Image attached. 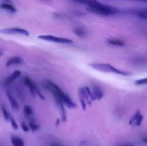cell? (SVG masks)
<instances>
[{
	"mask_svg": "<svg viewBox=\"0 0 147 146\" xmlns=\"http://www.w3.org/2000/svg\"><path fill=\"white\" fill-rule=\"evenodd\" d=\"M42 86L45 89L53 94V97H57L61 100L64 105L70 109H74L77 107L76 104L71 100V98L66 93H65L57 84L52 81L49 80H44L42 81Z\"/></svg>",
	"mask_w": 147,
	"mask_h": 146,
	"instance_id": "6da1fadb",
	"label": "cell"
},
{
	"mask_svg": "<svg viewBox=\"0 0 147 146\" xmlns=\"http://www.w3.org/2000/svg\"><path fill=\"white\" fill-rule=\"evenodd\" d=\"M87 10L93 14H98L101 16H110L118 14L121 12L120 9L113 6L107 5L99 2L93 7H87Z\"/></svg>",
	"mask_w": 147,
	"mask_h": 146,
	"instance_id": "7a4b0ae2",
	"label": "cell"
},
{
	"mask_svg": "<svg viewBox=\"0 0 147 146\" xmlns=\"http://www.w3.org/2000/svg\"><path fill=\"white\" fill-rule=\"evenodd\" d=\"M89 66L92 67L94 70H98L100 72H112L115 74H119L122 76H130L132 75V72L127 71H122L119 70L116 67H113L110 64H106V63H90Z\"/></svg>",
	"mask_w": 147,
	"mask_h": 146,
	"instance_id": "3957f363",
	"label": "cell"
},
{
	"mask_svg": "<svg viewBox=\"0 0 147 146\" xmlns=\"http://www.w3.org/2000/svg\"><path fill=\"white\" fill-rule=\"evenodd\" d=\"M23 82H24V84H25V85L29 88L32 95L34 96L35 94H37L38 97H40V99H42V100H45L44 96L42 95V94L41 92L40 91V90L37 88L35 83H34V82L30 78V77H27V76L24 77H23Z\"/></svg>",
	"mask_w": 147,
	"mask_h": 146,
	"instance_id": "277c9868",
	"label": "cell"
},
{
	"mask_svg": "<svg viewBox=\"0 0 147 146\" xmlns=\"http://www.w3.org/2000/svg\"><path fill=\"white\" fill-rule=\"evenodd\" d=\"M38 39L45 40V41L53 42L60 43V44H72L73 41L70 39L65 38V37H57V36L53 35H40L38 36Z\"/></svg>",
	"mask_w": 147,
	"mask_h": 146,
	"instance_id": "5b68a950",
	"label": "cell"
},
{
	"mask_svg": "<svg viewBox=\"0 0 147 146\" xmlns=\"http://www.w3.org/2000/svg\"><path fill=\"white\" fill-rule=\"evenodd\" d=\"M123 13L127 14L136 16L142 19H147V9L146 8H133L129 9L123 11Z\"/></svg>",
	"mask_w": 147,
	"mask_h": 146,
	"instance_id": "8992f818",
	"label": "cell"
},
{
	"mask_svg": "<svg viewBox=\"0 0 147 146\" xmlns=\"http://www.w3.org/2000/svg\"><path fill=\"white\" fill-rule=\"evenodd\" d=\"M0 34H19V35L29 36L30 32L27 30L20 27H11V28H6L0 29Z\"/></svg>",
	"mask_w": 147,
	"mask_h": 146,
	"instance_id": "52a82bcc",
	"label": "cell"
},
{
	"mask_svg": "<svg viewBox=\"0 0 147 146\" xmlns=\"http://www.w3.org/2000/svg\"><path fill=\"white\" fill-rule=\"evenodd\" d=\"M79 97H82L86 100V102L88 103V104H91L93 101L94 100L93 99V94L92 92L90 91V88L88 87H82L79 90Z\"/></svg>",
	"mask_w": 147,
	"mask_h": 146,
	"instance_id": "ba28073f",
	"label": "cell"
},
{
	"mask_svg": "<svg viewBox=\"0 0 147 146\" xmlns=\"http://www.w3.org/2000/svg\"><path fill=\"white\" fill-rule=\"evenodd\" d=\"M55 100L56 101V104H57V107L59 109V111L60 113V115H61L62 120L63 122H65L67 120V115H66V112H65V105L63 103V102L61 101V100L58 98L57 97H54Z\"/></svg>",
	"mask_w": 147,
	"mask_h": 146,
	"instance_id": "9c48e42d",
	"label": "cell"
},
{
	"mask_svg": "<svg viewBox=\"0 0 147 146\" xmlns=\"http://www.w3.org/2000/svg\"><path fill=\"white\" fill-rule=\"evenodd\" d=\"M23 59L21 57L19 56H14V57H10L8 59L6 62V66L7 67H10L12 65H18V64H21L23 62Z\"/></svg>",
	"mask_w": 147,
	"mask_h": 146,
	"instance_id": "30bf717a",
	"label": "cell"
},
{
	"mask_svg": "<svg viewBox=\"0 0 147 146\" xmlns=\"http://www.w3.org/2000/svg\"><path fill=\"white\" fill-rule=\"evenodd\" d=\"M93 99L95 100H101L103 97V92L102 89L97 84L93 85Z\"/></svg>",
	"mask_w": 147,
	"mask_h": 146,
	"instance_id": "8fae6325",
	"label": "cell"
},
{
	"mask_svg": "<svg viewBox=\"0 0 147 146\" xmlns=\"http://www.w3.org/2000/svg\"><path fill=\"white\" fill-rule=\"evenodd\" d=\"M0 8L3 10L8 11L10 13H15L17 11V9L13 5V3H1Z\"/></svg>",
	"mask_w": 147,
	"mask_h": 146,
	"instance_id": "7c38bea8",
	"label": "cell"
},
{
	"mask_svg": "<svg viewBox=\"0 0 147 146\" xmlns=\"http://www.w3.org/2000/svg\"><path fill=\"white\" fill-rule=\"evenodd\" d=\"M73 32L76 34L77 37H80V38H86L88 36V31L87 30L83 27H78L73 29Z\"/></svg>",
	"mask_w": 147,
	"mask_h": 146,
	"instance_id": "4fadbf2b",
	"label": "cell"
},
{
	"mask_svg": "<svg viewBox=\"0 0 147 146\" xmlns=\"http://www.w3.org/2000/svg\"><path fill=\"white\" fill-rule=\"evenodd\" d=\"M20 76H21V72L19 71V70H15L14 72H13V73L9 76V77H8L6 79L5 83L7 84H11V82H13L16 79L20 77Z\"/></svg>",
	"mask_w": 147,
	"mask_h": 146,
	"instance_id": "5bb4252c",
	"label": "cell"
},
{
	"mask_svg": "<svg viewBox=\"0 0 147 146\" xmlns=\"http://www.w3.org/2000/svg\"><path fill=\"white\" fill-rule=\"evenodd\" d=\"M11 142L12 146H24V143L23 140L18 136L11 135Z\"/></svg>",
	"mask_w": 147,
	"mask_h": 146,
	"instance_id": "9a60e30c",
	"label": "cell"
},
{
	"mask_svg": "<svg viewBox=\"0 0 147 146\" xmlns=\"http://www.w3.org/2000/svg\"><path fill=\"white\" fill-rule=\"evenodd\" d=\"M7 98H8L11 107H12L13 109H18L19 104H18V102H17V100H15V98L13 97L12 94H11L9 92H7Z\"/></svg>",
	"mask_w": 147,
	"mask_h": 146,
	"instance_id": "2e32d148",
	"label": "cell"
},
{
	"mask_svg": "<svg viewBox=\"0 0 147 146\" xmlns=\"http://www.w3.org/2000/svg\"><path fill=\"white\" fill-rule=\"evenodd\" d=\"M107 42L111 45L116 46V47H124L125 42L121 40L117 39H109L107 40Z\"/></svg>",
	"mask_w": 147,
	"mask_h": 146,
	"instance_id": "e0dca14e",
	"label": "cell"
},
{
	"mask_svg": "<svg viewBox=\"0 0 147 146\" xmlns=\"http://www.w3.org/2000/svg\"><path fill=\"white\" fill-rule=\"evenodd\" d=\"M23 111H24V113L25 114V115L27 116V117L32 116L33 114L32 109L31 107L29 105H24V108H23Z\"/></svg>",
	"mask_w": 147,
	"mask_h": 146,
	"instance_id": "ac0fdd59",
	"label": "cell"
},
{
	"mask_svg": "<svg viewBox=\"0 0 147 146\" xmlns=\"http://www.w3.org/2000/svg\"><path fill=\"white\" fill-rule=\"evenodd\" d=\"M1 111H2V114H3V116H4V119H5L7 121H9V118L11 115L9 113V112L7 111V110L4 107V106L1 107Z\"/></svg>",
	"mask_w": 147,
	"mask_h": 146,
	"instance_id": "d6986e66",
	"label": "cell"
},
{
	"mask_svg": "<svg viewBox=\"0 0 147 146\" xmlns=\"http://www.w3.org/2000/svg\"><path fill=\"white\" fill-rule=\"evenodd\" d=\"M147 82V78L144 77V78L142 79H139V80H136L134 81V84L136 85H145Z\"/></svg>",
	"mask_w": 147,
	"mask_h": 146,
	"instance_id": "ffe728a7",
	"label": "cell"
},
{
	"mask_svg": "<svg viewBox=\"0 0 147 146\" xmlns=\"http://www.w3.org/2000/svg\"><path fill=\"white\" fill-rule=\"evenodd\" d=\"M28 127L29 128H30V130H32V131H36V130H37L40 128V125H39L38 124H37V123H34V122H30Z\"/></svg>",
	"mask_w": 147,
	"mask_h": 146,
	"instance_id": "44dd1931",
	"label": "cell"
},
{
	"mask_svg": "<svg viewBox=\"0 0 147 146\" xmlns=\"http://www.w3.org/2000/svg\"><path fill=\"white\" fill-rule=\"evenodd\" d=\"M140 114H141L140 112L136 111V113H135V114L134 115L133 117H131V119L130 121H129V124H130V125H135V123H136V120H137L138 117H139V115Z\"/></svg>",
	"mask_w": 147,
	"mask_h": 146,
	"instance_id": "7402d4cb",
	"label": "cell"
},
{
	"mask_svg": "<svg viewBox=\"0 0 147 146\" xmlns=\"http://www.w3.org/2000/svg\"><path fill=\"white\" fill-rule=\"evenodd\" d=\"M69 1H74V2L76 3H78V4H84V5L88 6L90 4V1L91 0H69Z\"/></svg>",
	"mask_w": 147,
	"mask_h": 146,
	"instance_id": "603a6c76",
	"label": "cell"
},
{
	"mask_svg": "<svg viewBox=\"0 0 147 146\" xmlns=\"http://www.w3.org/2000/svg\"><path fill=\"white\" fill-rule=\"evenodd\" d=\"M9 121H10V123H11L12 128L14 129V130H17V129H18V125H17V122L15 121V120L14 119V117H11V116H10Z\"/></svg>",
	"mask_w": 147,
	"mask_h": 146,
	"instance_id": "cb8c5ba5",
	"label": "cell"
},
{
	"mask_svg": "<svg viewBox=\"0 0 147 146\" xmlns=\"http://www.w3.org/2000/svg\"><path fill=\"white\" fill-rule=\"evenodd\" d=\"M143 120H144V115H143L140 114L139 115V117H138V118H137V120H136V123H135L134 125L139 126L141 124H142V121H143Z\"/></svg>",
	"mask_w": 147,
	"mask_h": 146,
	"instance_id": "d4e9b609",
	"label": "cell"
},
{
	"mask_svg": "<svg viewBox=\"0 0 147 146\" xmlns=\"http://www.w3.org/2000/svg\"><path fill=\"white\" fill-rule=\"evenodd\" d=\"M72 14L73 15L76 16V17H80V16H83L85 14L84 13L80 11H78V10H73V11H72Z\"/></svg>",
	"mask_w": 147,
	"mask_h": 146,
	"instance_id": "484cf974",
	"label": "cell"
},
{
	"mask_svg": "<svg viewBox=\"0 0 147 146\" xmlns=\"http://www.w3.org/2000/svg\"><path fill=\"white\" fill-rule=\"evenodd\" d=\"M80 104H81L82 109H83V110H85L86 109V100H85L83 98H82V97H80Z\"/></svg>",
	"mask_w": 147,
	"mask_h": 146,
	"instance_id": "4316f807",
	"label": "cell"
},
{
	"mask_svg": "<svg viewBox=\"0 0 147 146\" xmlns=\"http://www.w3.org/2000/svg\"><path fill=\"white\" fill-rule=\"evenodd\" d=\"M21 127H22V129L23 131L26 132V133H27V132H28L29 129H30V128H29L28 126L27 125V124H26L25 123H24V122H23V123H22Z\"/></svg>",
	"mask_w": 147,
	"mask_h": 146,
	"instance_id": "83f0119b",
	"label": "cell"
},
{
	"mask_svg": "<svg viewBox=\"0 0 147 146\" xmlns=\"http://www.w3.org/2000/svg\"><path fill=\"white\" fill-rule=\"evenodd\" d=\"M50 146H64V145H63L60 144V143H55V142H54V143H52L50 145Z\"/></svg>",
	"mask_w": 147,
	"mask_h": 146,
	"instance_id": "f1b7e54d",
	"label": "cell"
},
{
	"mask_svg": "<svg viewBox=\"0 0 147 146\" xmlns=\"http://www.w3.org/2000/svg\"><path fill=\"white\" fill-rule=\"evenodd\" d=\"M119 146H134L131 143H125V144H121Z\"/></svg>",
	"mask_w": 147,
	"mask_h": 146,
	"instance_id": "f546056e",
	"label": "cell"
},
{
	"mask_svg": "<svg viewBox=\"0 0 147 146\" xmlns=\"http://www.w3.org/2000/svg\"><path fill=\"white\" fill-rule=\"evenodd\" d=\"M1 3H12L11 0H0Z\"/></svg>",
	"mask_w": 147,
	"mask_h": 146,
	"instance_id": "4dcf8cb0",
	"label": "cell"
},
{
	"mask_svg": "<svg viewBox=\"0 0 147 146\" xmlns=\"http://www.w3.org/2000/svg\"><path fill=\"white\" fill-rule=\"evenodd\" d=\"M59 124H60V120H59V119H57V121H56V123H55V125L57 126H58Z\"/></svg>",
	"mask_w": 147,
	"mask_h": 146,
	"instance_id": "1f68e13d",
	"label": "cell"
},
{
	"mask_svg": "<svg viewBox=\"0 0 147 146\" xmlns=\"http://www.w3.org/2000/svg\"><path fill=\"white\" fill-rule=\"evenodd\" d=\"M40 1H43V2H47V3H49V2H50V1H51V0H40Z\"/></svg>",
	"mask_w": 147,
	"mask_h": 146,
	"instance_id": "d6a6232c",
	"label": "cell"
},
{
	"mask_svg": "<svg viewBox=\"0 0 147 146\" xmlns=\"http://www.w3.org/2000/svg\"><path fill=\"white\" fill-rule=\"evenodd\" d=\"M134 1H142V2H146L147 0H134Z\"/></svg>",
	"mask_w": 147,
	"mask_h": 146,
	"instance_id": "836d02e7",
	"label": "cell"
},
{
	"mask_svg": "<svg viewBox=\"0 0 147 146\" xmlns=\"http://www.w3.org/2000/svg\"><path fill=\"white\" fill-rule=\"evenodd\" d=\"M143 141L145 143H147V140H146V137H144V138L143 139Z\"/></svg>",
	"mask_w": 147,
	"mask_h": 146,
	"instance_id": "e575fe53",
	"label": "cell"
},
{
	"mask_svg": "<svg viewBox=\"0 0 147 146\" xmlns=\"http://www.w3.org/2000/svg\"><path fill=\"white\" fill-rule=\"evenodd\" d=\"M2 54H3V53H2V52H0V57H1V56L2 55Z\"/></svg>",
	"mask_w": 147,
	"mask_h": 146,
	"instance_id": "d590c367",
	"label": "cell"
}]
</instances>
